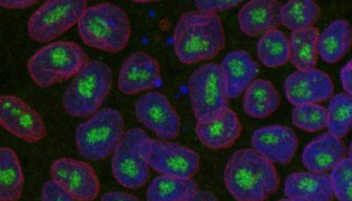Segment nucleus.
Instances as JSON below:
<instances>
[{"mask_svg": "<svg viewBox=\"0 0 352 201\" xmlns=\"http://www.w3.org/2000/svg\"><path fill=\"white\" fill-rule=\"evenodd\" d=\"M224 183L236 201H264L277 191L276 167L253 148L236 150L226 165Z\"/></svg>", "mask_w": 352, "mask_h": 201, "instance_id": "f257e3e1", "label": "nucleus"}, {"mask_svg": "<svg viewBox=\"0 0 352 201\" xmlns=\"http://www.w3.org/2000/svg\"><path fill=\"white\" fill-rule=\"evenodd\" d=\"M225 45L224 26L217 14L187 11L179 18L173 32V49L184 64L213 59Z\"/></svg>", "mask_w": 352, "mask_h": 201, "instance_id": "f03ea898", "label": "nucleus"}, {"mask_svg": "<svg viewBox=\"0 0 352 201\" xmlns=\"http://www.w3.org/2000/svg\"><path fill=\"white\" fill-rule=\"evenodd\" d=\"M77 26L85 45L109 54L123 51L131 35V21L125 10L111 3L87 8Z\"/></svg>", "mask_w": 352, "mask_h": 201, "instance_id": "7ed1b4c3", "label": "nucleus"}, {"mask_svg": "<svg viewBox=\"0 0 352 201\" xmlns=\"http://www.w3.org/2000/svg\"><path fill=\"white\" fill-rule=\"evenodd\" d=\"M88 62L87 54L78 44L55 41L36 51L27 69L36 85L47 88L74 78Z\"/></svg>", "mask_w": 352, "mask_h": 201, "instance_id": "20e7f679", "label": "nucleus"}, {"mask_svg": "<svg viewBox=\"0 0 352 201\" xmlns=\"http://www.w3.org/2000/svg\"><path fill=\"white\" fill-rule=\"evenodd\" d=\"M112 70L100 60H89L66 88L63 107L72 117H92L111 90Z\"/></svg>", "mask_w": 352, "mask_h": 201, "instance_id": "39448f33", "label": "nucleus"}, {"mask_svg": "<svg viewBox=\"0 0 352 201\" xmlns=\"http://www.w3.org/2000/svg\"><path fill=\"white\" fill-rule=\"evenodd\" d=\"M125 134V120L115 108H103L77 126L76 145L87 161H100L114 154Z\"/></svg>", "mask_w": 352, "mask_h": 201, "instance_id": "423d86ee", "label": "nucleus"}, {"mask_svg": "<svg viewBox=\"0 0 352 201\" xmlns=\"http://www.w3.org/2000/svg\"><path fill=\"white\" fill-rule=\"evenodd\" d=\"M189 95L197 123L209 122L224 114L228 107V93L220 65L209 62L190 76Z\"/></svg>", "mask_w": 352, "mask_h": 201, "instance_id": "0eeeda50", "label": "nucleus"}, {"mask_svg": "<svg viewBox=\"0 0 352 201\" xmlns=\"http://www.w3.org/2000/svg\"><path fill=\"white\" fill-rule=\"evenodd\" d=\"M151 137L142 129L125 132L112 156L111 169L115 180L129 189L142 188L150 178L148 162Z\"/></svg>", "mask_w": 352, "mask_h": 201, "instance_id": "6e6552de", "label": "nucleus"}, {"mask_svg": "<svg viewBox=\"0 0 352 201\" xmlns=\"http://www.w3.org/2000/svg\"><path fill=\"white\" fill-rule=\"evenodd\" d=\"M84 0H50L41 5L28 21V33L32 40L46 43L65 34L87 10Z\"/></svg>", "mask_w": 352, "mask_h": 201, "instance_id": "1a4fd4ad", "label": "nucleus"}, {"mask_svg": "<svg viewBox=\"0 0 352 201\" xmlns=\"http://www.w3.org/2000/svg\"><path fill=\"white\" fill-rule=\"evenodd\" d=\"M51 178L76 201H94L100 193L98 175L87 162L58 158L52 162Z\"/></svg>", "mask_w": 352, "mask_h": 201, "instance_id": "9d476101", "label": "nucleus"}, {"mask_svg": "<svg viewBox=\"0 0 352 201\" xmlns=\"http://www.w3.org/2000/svg\"><path fill=\"white\" fill-rule=\"evenodd\" d=\"M0 123L8 133L29 144L40 142L46 137L43 117L16 96L2 95L0 98Z\"/></svg>", "mask_w": 352, "mask_h": 201, "instance_id": "9b49d317", "label": "nucleus"}, {"mask_svg": "<svg viewBox=\"0 0 352 201\" xmlns=\"http://www.w3.org/2000/svg\"><path fill=\"white\" fill-rule=\"evenodd\" d=\"M148 162L154 172L181 178H192L200 167L199 155L195 150L164 140L151 139Z\"/></svg>", "mask_w": 352, "mask_h": 201, "instance_id": "f8f14e48", "label": "nucleus"}, {"mask_svg": "<svg viewBox=\"0 0 352 201\" xmlns=\"http://www.w3.org/2000/svg\"><path fill=\"white\" fill-rule=\"evenodd\" d=\"M137 119L164 141L175 139L181 128L180 117L164 95L150 92L135 104Z\"/></svg>", "mask_w": 352, "mask_h": 201, "instance_id": "ddd939ff", "label": "nucleus"}, {"mask_svg": "<svg viewBox=\"0 0 352 201\" xmlns=\"http://www.w3.org/2000/svg\"><path fill=\"white\" fill-rule=\"evenodd\" d=\"M334 84L329 74L318 69L296 71L286 78V98L294 106L318 104L331 99Z\"/></svg>", "mask_w": 352, "mask_h": 201, "instance_id": "4468645a", "label": "nucleus"}, {"mask_svg": "<svg viewBox=\"0 0 352 201\" xmlns=\"http://www.w3.org/2000/svg\"><path fill=\"white\" fill-rule=\"evenodd\" d=\"M256 152L274 164L290 163L298 150L299 139L287 126L274 125L256 129L252 136Z\"/></svg>", "mask_w": 352, "mask_h": 201, "instance_id": "2eb2a0df", "label": "nucleus"}, {"mask_svg": "<svg viewBox=\"0 0 352 201\" xmlns=\"http://www.w3.org/2000/svg\"><path fill=\"white\" fill-rule=\"evenodd\" d=\"M161 76L158 60L143 51L126 58L118 75V90L124 95H136L155 87Z\"/></svg>", "mask_w": 352, "mask_h": 201, "instance_id": "dca6fc26", "label": "nucleus"}, {"mask_svg": "<svg viewBox=\"0 0 352 201\" xmlns=\"http://www.w3.org/2000/svg\"><path fill=\"white\" fill-rule=\"evenodd\" d=\"M238 21L245 35L263 36L282 25L280 5L275 0H252L239 10Z\"/></svg>", "mask_w": 352, "mask_h": 201, "instance_id": "f3484780", "label": "nucleus"}, {"mask_svg": "<svg viewBox=\"0 0 352 201\" xmlns=\"http://www.w3.org/2000/svg\"><path fill=\"white\" fill-rule=\"evenodd\" d=\"M342 139L329 133L321 134L302 150V162L308 172L327 173L346 158Z\"/></svg>", "mask_w": 352, "mask_h": 201, "instance_id": "a211bd4d", "label": "nucleus"}, {"mask_svg": "<svg viewBox=\"0 0 352 201\" xmlns=\"http://www.w3.org/2000/svg\"><path fill=\"white\" fill-rule=\"evenodd\" d=\"M242 133L238 115L228 108L224 114L209 122L197 123L195 134L198 140L210 150H225L232 147Z\"/></svg>", "mask_w": 352, "mask_h": 201, "instance_id": "6ab92c4d", "label": "nucleus"}, {"mask_svg": "<svg viewBox=\"0 0 352 201\" xmlns=\"http://www.w3.org/2000/svg\"><path fill=\"white\" fill-rule=\"evenodd\" d=\"M285 194L292 201H332L331 180L327 173L294 172L285 181Z\"/></svg>", "mask_w": 352, "mask_h": 201, "instance_id": "aec40b11", "label": "nucleus"}, {"mask_svg": "<svg viewBox=\"0 0 352 201\" xmlns=\"http://www.w3.org/2000/svg\"><path fill=\"white\" fill-rule=\"evenodd\" d=\"M220 67L227 84L228 97L236 99L255 81L258 73V63L249 52L236 49L223 58Z\"/></svg>", "mask_w": 352, "mask_h": 201, "instance_id": "412c9836", "label": "nucleus"}, {"mask_svg": "<svg viewBox=\"0 0 352 201\" xmlns=\"http://www.w3.org/2000/svg\"><path fill=\"white\" fill-rule=\"evenodd\" d=\"M351 46L352 27L346 19H336L319 33L318 51L324 62L333 64L340 62Z\"/></svg>", "mask_w": 352, "mask_h": 201, "instance_id": "4be33fe9", "label": "nucleus"}, {"mask_svg": "<svg viewBox=\"0 0 352 201\" xmlns=\"http://www.w3.org/2000/svg\"><path fill=\"white\" fill-rule=\"evenodd\" d=\"M243 109L249 117L264 119L279 108L280 96L271 82L256 79L245 91Z\"/></svg>", "mask_w": 352, "mask_h": 201, "instance_id": "5701e85b", "label": "nucleus"}, {"mask_svg": "<svg viewBox=\"0 0 352 201\" xmlns=\"http://www.w3.org/2000/svg\"><path fill=\"white\" fill-rule=\"evenodd\" d=\"M24 187L21 161L12 148L0 150V201H18Z\"/></svg>", "mask_w": 352, "mask_h": 201, "instance_id": "b1692460", "label": "nucleus"}, {"mask_svg": "<svg viewBox=\"0 0 352 201\" xmlns=\"http://www.w3.org/2000/svg\"><path fill=\"white\" fill-rule=\"evenodd\" d=\"M198 185L192 178L161 175L154 178L147 191V201H184L197 193Z\"/></svg>", "mask_w": 352, "mask_h": 201, "instance_id": "393cba45", "label": "nucleus"}, {"mask_svg": "<svg viewBox=\"0 0 352 201\" xmlns=\"http://www.w3.org/2000/svg\"><path fill=\"white\" fill-rule=\"evenodd\" d=\"M319 32L316 27L293 32L290 43V62L297 71L315 69L318 62Z\"/></svg>", "mask_w": 352, "mask_h": 201, "instance_id": "a878e982", "label": "nucleus"}, {"mask_svg": "<svg viewBox=\"0 0 352 201\" xmlns=\"http://www.w3.org/2000/svg\"><path fill=\"white\" fill-rule=\"evenodd\" d=\"M320 14V7L313 0H290L280 5L282 25L293 32L314 27Z\"/></svg>", "mask_w": 352, "mask_h": 201, "instance_id": "bb28decb", "label": "nucleus"}, {"mask_svg": "<svg viewBox=\"0 0 352 201\" xmlns=\"http://www.w3.org/2000/svg\"><path fill=\"white\" fill-rule=\"evenodd\" d=\"M258 60L268 68H278L290 60V43L285 33L271 30L260 38L257 43Z\"/></svg>", "mask_w": 352, "mask_h": 201, "instance_id": "cd10ccee", "label": "nucleus"}, {"mask_svg": "<svg viewBox=\"0 0 352 201\" xmlns=\"http://www.w3.org/2000/svg\"><path fill=\"white\" fill-rule=\"evenodd\" d=\"M327 110L329 133L342 139L352 130V95L341 93L332 96Z\"/></svg>", "mask_w": 352, "mask_h": 201, "instance_id": "c85d7f7f", "label": "nucleus"}, {"mask_svg": "<svg viewBox=\"0 0 352 201\" xmlns=\"http://www.w3.org/2000/svg\"><path fill=\"white\" fill-rule=\"evenodd\" d=\"M292 121L297 128L315 133L327 128V110L319 104H305L294 107Z\"/></svg>", "mask_w": 352, "mask_h": 201, "instance_id": "c756f323", "label": "nucleus"}, {"mask_svg": "<svg viewBox=\"0 0 352 201\" xmlns=\"http://www.w3.org/2000/svg\"><path fill=\"white\" fill-rule=\"evenodd\" d=\"M333 194L338 201H352V158L342 159L329 175Z\"/></svg>", "mask_w": 352, "mask_h": 201, "instance_id": "7c9ffc66", "label": "nucleus"}, {"mask_svg": "<svg viewBox=\"0 0 352 201\" xmlns=\"http://www.w3.org/2000/svg\"><path fill=\"white\" fill-rule=\"evenodd\" d=\"M238 0H199L195 1V8L200 12L217 14L222 11L230 10L241 4Z\"/></svg>", "mask_w": 352, "mask_h": 201, "instance_id": "2f4dec72", "label": "nucleus"}, {"mask_svg": "<svg viewBox=\"0 0 352 201\" xmlns=\"http://www.w3.org/2000/svg\"><path fill=\"white\" fill-rule=\"evenodd\" d=\"M41 201H76L52 180L46 181L41 189Z\"/></svg>", "mask_w": 352, "mask_h": 201, "instance_id": "473e14b6", "label": "nucleus"}, {"mask_svg": "<svg viewBox=\"0 0 352 201\" xmlns=\"http://www.w3.org/2000/svg\"><path fill=\"white\" fill-rule=\"evenodd\" d=\"M340 80L344 91L348 95H352V59L341 69Z\"/></svg>", "mask_w": 352, "mask_h": 201, "instance_id": "72a5a7b5", "label": "nucleus"}, {"mask_svg": "<svg viewBox=\"0 0 352 201\" xmlns=\"http://www.w3.org/2000/svg\"><path fill=\"white\" fill-rule=\"evenodd\" d=\"M100 201H140L134 195L121 191H110L102 195Z\"/></svg>", "mask_w": 352, "mask_h": 201, "instance_id": "f704fd0d", "label": "nucleus"}, {"mask_svg": "<svg viewBox=\"0 0 352 201\" xmlns=\"http://www.w3.org/2000/svg\"><path fill=\"white\" fill-rule=\"evenodd\" d=\"M37 3L36 0H5V1H0V5L8 10H23V8L32 7Z\"/></svg>", "mask_w": 352, "mask_h": 201, "instance_id": "c9c22d12", "label": "nucleus"}, {"mask_svg": "<svg viewBox=\"0 0 352 201\" xmlns=\"http://www.w3.org/2000/svg\"><path fill=\"white\" fill-rule=\"evenodd\" d=\"M184 201H219V200L213 192L199 191L194 197Z\"/></svg>", "mask_w": 352, "mask_h": 201, "instance_id": "e433bc0d", "label": "nucleus"}, {"mask_svg": "<svg viewBox=\"0 0 352 201\" xmlns=\"http://www.w3.org/2000/svg\"><path fill=\"white\" fill-rule=\"evenodd\" d=\"M348 156H349V158H352V141L351 143V145H349V147Z\"/></svg>", "mask_w": 352, "mask_h": 201, "instance_id": "4c0bfd02", "label": "nucleus"}, {"mask_svg": "<svg viewBox=\"0 0 352 201\" xmlns=\"http://www.w3.org/2000/svg\"><path fill=\"white\" fill-rule=\"evenodd\" d=\"M277 201H292V200L287 199V198H285V199H282V200H277Z\"/></svg>", "mask_w": 352, "mask_h": 201, "instance_id": "58836bf2", "label": "nucleus"}]
</instances>
